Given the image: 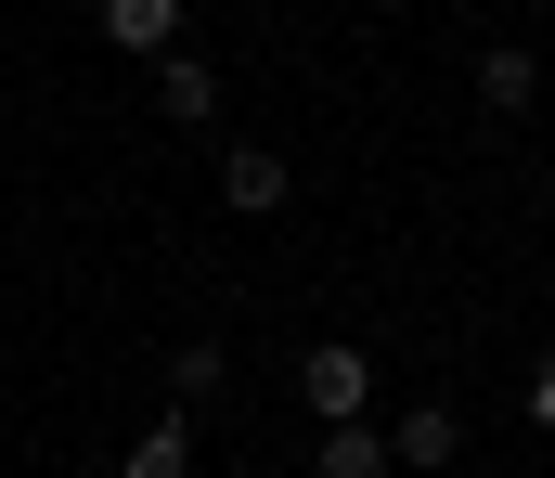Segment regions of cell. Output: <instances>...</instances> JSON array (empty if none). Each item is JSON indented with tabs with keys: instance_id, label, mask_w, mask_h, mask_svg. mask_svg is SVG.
<instances>
[{
	"instance_id": "1",
	"label": "cell",
	"mask_w": 555,
	"mask_h": 478,
	"mask_svg": "<svg viewBox=\"0 0 555 478\" xmlns=\"http://www.w3.org/2000/svg\"><path fill=\"white\" fill-rule=\"evenodd\" d=\"M297 401H310L323 427H336V414H375V362H362L349 336H310V349H297Z\"/></svg>"
},
{
	"instance_id": "2",
	"label": "cell",
	"mask_w": 555,
	"mask_h": 478,
	"mask_svg": "<svg viewBox=\"0 0 555 478\" xmlns=\"http://www.w3.org/2000/svg\"><path fill=\"white\" fill-rule=\"evenodd\" d=\"M155 117L168 130H220V65L207 52H155Z\"/></svg>"
},
{
	"instance_id": "3",
	"label": "cell",
	"mask_w": 555,
	"mask_h": 478,
	"mask_svg": "<svg viewBox=\"0 0 555 478\" xmlns=\"http://www.w3.org/2000/svg\"><path fill=\"white\" fill-rule=\"evenodd\" d=\"M284 194H297V168H284L272 143H233V156H220V207H246V220H284Z\"/></svg>"
},
{
	"instance_id": "4",
	"label": "cell",
	"mask_w": 555,
	"mask_h": 478,
	"mask_svg": "<svg viewBox=\"0 0 555 478\" xmlns=\"http://www.w3.org/2000/svg\"><path fill=\"white\" fill-rule=\"evenodd\" d=\"M310 478H401L388 466V427H375V414H336V427L310 440Z\"/></svg>"
},
{
	"instance_id": "5",
	"label": "cell",
	"mask_w": 555,
	"mask_h": 478,
	"mask_svg": "<svg viewBox=\"0 0 555 478\" xmlns=\"http://www.w3.org/2000/svg\"><path fill=\"white\" fill-rule=\"evenodd\" d=\"M452 453H465V414H452V401H426V414L388 427V466H401V478H439Z\"/></svg>"
},
{
	"instance_id": "6",
	"label": "cell",
	"mask_w": 555,
	"mask_h": 478,
	"mask_svg": "<svg viewBox=\"0 0 555 478\" xmlns=\"http://www.w3.org/2000/svg\"><path fill=\"white\" fill-rule=\"evenodd\" d=\"M91 26H104L117 52H142V65L181 52V0H91Z\"/></svg>"
},
{
	"instance_id": "7",
	"label": "cell",
	"mask_w": 555,
	"mask_h": 478,
	"mask_svg": "<svg viewBox=\"0 0 555 478\" xmlns=\"http://www.w3.org/2000/svg\"><path fill=\"white\" fill-rule=\"evenodd\" d=\"M478 104H491V117H530V104H543V65H530L517 39H491V52H478Z\"/></svg>"
},
{
	"instance_id": "8",
	"label": "cell",
	"mask_w": 555,
	"mask_h": 478,
	"mask_svg": "<svg viewBox=\"0 0 555 478\" xmlns=\"http://www.w3.org/2000/svg\"><path fill=\"white\" fill-rule=\"evenodd\" d=\"M117 478H194V440H181V414H155L130 453H117Z\"/></svg>"
},
{
	"instance_id": "9",
	"label": "cell",
	"mask_w": 555,
	"mask_h": 478,
	"mask_svg": "<svg viewBox=\"0 0 555 478\" xmlns=\"http://www.w3.org/2000/svg\"><path fill=\"white\" fill-rule=\"evenodd\" d=\"M168 388H181V401H220V388H233V349H220V336H181V349H168Z\"/></svg>"
},
{
	"instance_id": "10",
	"label": "cell",
	"mask_w": 555,
	"mask_h": 478,
	"mask_svg": "<svg viewBox=\"0 0 555 478\" xmlns=\"http://www.w3.org/2000/svg\"><path fill=\"white\" fill-rule=\"evenodd\" d=\"M517 414H530V427H543V440H555V349H543V362H530V388H517Z\"/></svg>"
},
{
	"instance_id": "11",
	"label": "cell",
	"mask_w": 555,
	"mask_h": 478,
	"mask_svg": "<svg viewBox=\"0 0 555 478\" xmlns=\"http://www.w3.org/2000/svg\"><path fill=\"white\" fill-rule=\"evenodd\" d=\"M543 104H555V91H543Z\"/></svg>"
}]
</instances>
